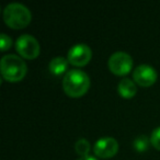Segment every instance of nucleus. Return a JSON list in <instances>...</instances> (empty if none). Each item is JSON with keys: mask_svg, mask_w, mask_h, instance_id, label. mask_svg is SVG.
<instances>
[{"mask_svg": "<svg viewBox=\"0 0 160 160\" xmlns=\"http://www.w3.org/2000/svg\"><path fill=\"white\" fill-rule=\"evenodd\" d=\"M78 160H98L94 157H91V156H85V157H80Z\"/></svg>", "mask_w": 160, "mask_h": 160, "instance_id": "nucleus-15", "label": "nucleus"}, {"mask_svg": "<svg viewBox=\"0 0 160 160\" xmlns=\"http://www.w3.org/2000/svg\"><path fill=\"white\" fill-rule=\"evenodd\" d=\"M68 64L69 62L67 58L58 56V57H55L51 60L48 65L49 71L55 76H60L64 72H66L67 68H68Z\"/></svg>", "mask_w": 160, "mask_h": 160, "instance_id": "nucleus-10", "label": "nucleus"}, {"mask_svg": "<svg viewBox=\"0 0 160 160\" xmlns=\"http://www.w3.org/2000/svg\"><path fill=\"white\" fill-rule=\"evenodd\" d=\"M32 14L29 8L19 2H12L3 9V20L11 29H23L31 22Z\"/></svg>", "mask_w": 160, "mask_h": 160, "instance_id": "nucleus-3", "label": "nucleus"}, {"mask_svg": "<svg viewBox=\"0 0 160 160\" xmlns=\"http://www.w3.org/2000/svg\"><path fill=\"white\" fill-rule=\"evenodd\" d=\"M90 87L89 76L79 69H70L62 78V88L67 96L80 98L86 94Z\"/></svg>", "mask_w": 160, "mask_h": 160, "instance_id": "nucleus-1", "label": "nucleus"}, {"mask_svg": "<svg viewBox=\"0 0 160 160\" xmlns=\"http://www.w3.org/2000/svg\"><path fill=\"white\" fill-rule=\"evenodd\" d=\"M16 49L22 57L34 59L40 55L41 47L38 41L30 34H22L16 41Z\"/></svg>", "mask_w": 160, "mask_h": 160, "instance_id": "nucleus-4", "label": "nucleus"}, {"mask_svg": "<svg viewBox=\"0 0 160 160\" xmlns=\"http://www.w3.org/2000/svg\"><path fill=\"white\" fill-rule=\"evenodd\" d=\"M150 144L157 150H160V127H157L152 131L150 136Z\"/></svg>", "mask_w": 160, "mask_h": 160, "instance_id": "nucleus-13", "label": "nucleus"}, {"mask_svg": "<svg viewBox=\"0 0 160 160\" xmlns=\"http://www.w3.org/2000/svg\"><path fill=\"white\" fill-rule=\"evenodd\" d=\"M91 57V48L83 43L76 44L75 46H72L68 51V55H67V59H68L69 64L78 67L86 66L90 62Z\"/></svg>", "mask_w": 160, "mask_h": 160, "instance_id": "nucleus-6", "label": "nucleus"}, {"mask_svg": "<svg viewBox=\"0 0 160 160\" xmlns=\"http://www.w3.org/2000/svg\"><path fill=\"white\" fill-rule=\"evenodd\" d=\"M133 79L140 87H150L157 80V71L155 70L153 67L149 65H140L136 67V69L134 70Z\"/></svg>", "mask_w": 160, "mask_h": 160, "instance_id": "nucleus-7", "label": "nucleus"}, {"mask_svg": "<svg viewBox=\"0 0 160 160\" xmlns=\"http://www.w3.org/2000/svg\"><path fill=\"white\" fill-rule=\"evenodd\" d=\"M1 76L9 82H18L25 77L28 67L25 62L21 57L13 54L5 55L0 62Z\"/></svg>", "mask_w": 160, "mask_h": 160, "instance_id": "nucleus-2", "label": "nucleus"}, {"mask_svg": "<svg viewBox=\"0 0 160 160\" xmlns=\"http://www.w3.org/2000/svg\"><path fill=\"white\" fill-rule=\"evenodd\" d=\"M109 69L116 76L126 75L133 67V58L125 52H115L109 58Z\"/></svg>", "mask_w": 160, "mask_h": 160, "instance_id": "nucleus-5", "label": "nucleus"}, {"mask_svg": "<svg viewBox=\"0 0 160 160\" xmlns=\"http://www.w3.org/2000/svg\"><path fill=\"white\" fill-rule=\"evenodd\" d=\"M149 142H150V139H149L147 136L139 135L134 139L133 146H134V148L136 149V151H138V152H144V151H146V149L148 148Z\"/></svg>", "mask_w": 160, "mask_h": 160, "instance_id": "nucleus-12", "label": "nucleus"}, {"mask_svg": "<svg viewBox=\"0 0 160 160\" xmlns=\"http://www.w3.org/2000/svg\"><path fill=\"white\" fill-rule=\"evenodd\" d=\"M75 149L76 152L78 153L81 157H85V156H88L90 151V144L86 138H80L76 142L75 145Z\"/></svg>", "mask_w": 160, "mask_h": 160, "instance_id": "nucleus-11", "label": "nucleus"}, {"mask_svg": "<svg viewBox=\"0 0 160 160\" xmlns=\"http://www.w3.org/2000/svg\"><path fill=\"white\" fill-rule=\"evenodd\" d=\"M12 45V40L7 35V34L2 33L1 34V40H0V47L3 52L9 49Z\"/></svg>", "mask_w": 160, "mask_h": 160, "instance_id": "nucleus-14", "label": "nucleus"}, {"mask_svg": "<svg viewBox=\"0 0 160 160\" xmlns=\"http://www.w3.org/2000/svg\"><path fill=\"white\" fill-rule=\"evenodd\" d=\"M118 150V142L113 137H102L97 140L93 146V151L99 158L109 159L113 157Z\"/></svg>", "mask_w": 160, "mask_h": 160, "instance_id": "nucleus-8", "label": "nucleus"}, {"mask_svg": "<svg viewBox=\"0 0 160 160\" xmlns=\"http://www.w3.org/2000/svg\"><path fill=\"white\" fill-rule=\"evenodd\" d=\"M118 91L122 98L132 99L133 97H135L136 92H137V87L133 80H131L129 78H124L118 83Z\"/></svg>", "mask_w": 160, "mask_h": 160, "instance_id": "nucleus-9", "label": "nucleus"}]
</instances>
